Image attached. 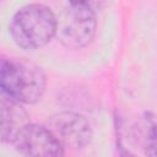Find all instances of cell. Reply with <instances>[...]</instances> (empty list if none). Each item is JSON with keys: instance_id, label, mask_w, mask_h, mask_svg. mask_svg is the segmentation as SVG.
<instances>
[{"instance_id": "cell-1", "label": "cell", "mask_w": 157, "mask_h": 157, "mask_svg": "<svg viewBox=\"0 0 157 157\" xmlns=\"http://www.w3.org/2000/svg\"><path fill=\"white\" fill-rule=\"evenodd\" d=\"M0 87L2 94L18 103L34 104L45 92L47 77L42 67L27 58H2Z\"/></svg>"}, {"instance_id": "cell-2", "label": "cell", "mask_w": 157, "mask_h": 157, "mask_svg": "<svg viewBox=\"0 0 157 157\" xmlns=\"http://www.w3.org/2000/svg\"><path fill=\"white\" fill-rule=\"evenodd\" d=\"M9 29L17 47L34 50L45 47L56 36L58 18L49 6L28 4L13 13Z\"/></svg>"}, {"instance_id": "cell-3", "label": "cell", "mask_w": 157, "mask_h": 157, "mask_svg": "<svg viewBox=\"0 0 157 157\" xmlns=\"http://www.w3.org/2000/svg\"><path fill=\"white\" fill-rule=\"evenodd\" d=\"M93 2L69 1L58 18L56 36L60 43L70 49L88 45L96 34L97 18Z\"/></svg>"}, {"instance_id": "cell-4", "label": "cell", "mask_w": 157, "mask_h": 157, "mask_svg": "<svg viewBox=\"0 0 157 157\" xmlns=\"http://www.w3.org/2000/svg\"><path fill=\"white\" fill-rule=\"evenodd\" d=\"M12 145L25 157H64V145L54 132L34 123L26 125Z\"/></svg>"}, {"instance_id": "cell-5", "label": "cell", "mask_w": 157, "mask_h": 157, "mask_svg": "<svg viewBox=\"0 0 157 157\" xmlns=\"http://www.w3.org/2000/svg\"><path fill=\"white\" fill-rule=\"evenodd\" d=\"M48 128L60 140L64 147L83 148L92 140V126L82 114L75 112H59L48 120Z\"/></svg>"}, {"instance_id": "cell-6", "label": "cell", "mask_w": 157, "mask_h": 157, "mask_svg": "<svg viewBox=\"0 0 157 157\" xmlns=\"http://www.w3.org/2000/svg\"><path fill=\"white\" fill-rule=\"evenodd\" d=\"M29 118L21 103L6 97H1V140L5 144H12L17 134L28 125Z\"/></svg>"}, {"instance_id": "cell-7", "label": "cell", "mask_w": 157, "mask_h": 157, "mask_svg": "<svg viewBox=\"0 0 157 157\" xmlns=\"http://www.w3.org/2000/svg\"><path fill=\"white\" fill-rule=\"evenodd\" d=\"M140 128L147 157H157V114L152 112L145 113Z\"/></svg>"}, {"instance_id": "cell-8", "label": "cell", "mask_w": 157, "mask_h": 157, "mask_svg": "<svg viewBox=\"0 0 157 157\" xmlns=\"http://www.w3.org/2000/svg\"><path fill=\"white\" fill-rule=\"evenodd\" d=\"M120 157H136V156H135V155H132L131 152H129V151H126V150L121 148V151H120Z\"/></svg>"}]
</instances>
